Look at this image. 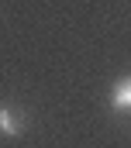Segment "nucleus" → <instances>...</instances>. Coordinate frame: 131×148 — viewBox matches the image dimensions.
<instances>
[{
	"label": "nucleus",
	"instance_id": "f257e3e1",
	"mask_svg": "<svg viewBox=\"0 0 131 148\" xmlns=\"http://www.w3.org/2000/svg\"><path fill=\"white\" fill-rule=\"evenodd\" d=\"M110 107L117 114H131V76L117 79V83L110 86Z\"/></svg>",
	"mask_w": 131,
	"mask_h": 148
},
{
	"label": "nucleus",
	"instance_id": "f03ea898",
	"mask_svg": "<svg viewBox=\"0 0 131 148\" xmlns=\"http://www.w3.org/2000/svg\"><path fill=\"white\" fill-rule=\"evenodd\" d=\"M24 127H28V124H24V114H21V110L0 107V131H3L7 138H17V134H21Z\"/></svg>",
	"mask_w": 131,
	"mask_h": 148
}]
</instances>
